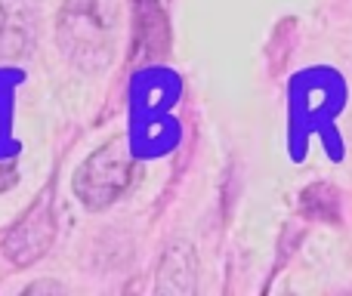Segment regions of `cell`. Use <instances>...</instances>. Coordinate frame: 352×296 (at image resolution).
<instances>
[{"label":"cell","instance_id":"8992f818","mask_svg":"<svg viewBox=\"0 0 352 296\" xmlns=\"http://www.w3.org/2000/svg\"><path fill=\"white\" fill-rule=\"evenodd\" d=\"M158 293L188 296L195 291V256L188 244H170L158 266Z\"/></svg>","mask_w":352,"mask_h":296},{"label":"cell","instance_id":"5b68a950","mask_svg":"<svg viewBox=\"0 0 352 296\" xmlns=\"http://www.w3.org/2000/svg\"><path fill=\"white\" fill-rule=\"evenodd\" d=\"M170 49V22L161 0H133V56L146 65L161 62Z\"/></svg>","mask_w":352,"mask_h":296},{"label":"cell","instance_id":"ba28073f","mask_svg":"<svg viewBox=\"0 0 352 296\" xmlns=\"http://www.w3.org/2000/svg\"><path fill=\"white\" fill-rule=\"evenodd\" d=\"M19 179V146L0 136V194L10 192Z\"/></svg>","mask_w":352,"mask_h":296},{"label":"cell","instance_id":"6da1fadb","mask_svg":"<svg viewBox=\"0 0 352 296\" xmlns=\"http://www.w3.org/2000/svg\"><path fill=\"white\" fill-rule=\"evenodd\" d=\"M121 41V0H62L56 43L62 59L80 74H102Z\"/></svg>","mask_w":352,"mask_h":296},{"label":"cell","instance_id":"52a82bcc","mask_svg":"<svg viewBox=\"0 0 352 296\" xmlns=\"http://www.w3.org/2000/svg\"><path fill=\"white\" fill-rule=\"evenodd\" d=\"M303 210L318 219H337V192L331 185H312L303 192Z\"/></svg>","mask_w":352,"mask_h":296},{"label":"cell","instance_id":"277c9868","mask_svg":"<svg viewBox=\"0 0 352 296\" xmlns=\"http://www.w3.org/2000/svg\"><path fill=\"white\" fill-rule=\"evenodd\" d=\"M37 37V0H0V62H22Z\"/></svg>","mask_w":352,"mask_h":296},{"label":"cell","instance_id":"7a4b0ae2","mask_svg":"<svg viewBox=\"0 0 352 296\" xmlns=\"http://www.w3.org/2000/svg\"><path fill=\"white\" fill-rule=\"evenodd\" d=\"M136 173V151L130 139H111L74 170V198L87 210H105L130 188Z\"/></svg>","mask_w":352,"mask_h":296},{"label":"cell","instance_id":"3957f363","mask_svg":"<svg viewBox=\"0 0 352 296\" xmlns=\"http://www.w3.org/2000/svg\"><path fill=\"white\" fill-rule=\"evenodd\" d=\"M56 231H59V216H56V201L53 192L37 194V201L6 229L3 235V256L12 266L25 269L34 266L41 256L50 253L56 244Z\"/></svg>","mask_w":352,"mask_h":296}]
</instances>
